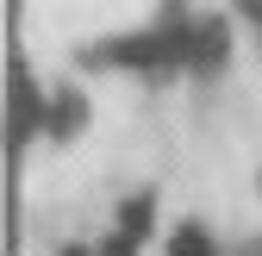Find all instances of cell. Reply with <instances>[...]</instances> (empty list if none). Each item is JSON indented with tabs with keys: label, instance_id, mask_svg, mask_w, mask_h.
I'll list each match as a JSON object with an SVG mask.
<instances>
[{
	"label": "cell",
	"instance_id": "obj_1",
	"mask_svg": "<svg viewBox=\"0 0 262 256\" xmlns=\"http://www.w3.org/2000/svg\"><path fill=\"white\" fill-rule=\"evenodd\" d=\"M44 94L31 88V69H13V144H31V132H44Z\"/></svg>",
	"mask_w": 262,
	"mask_h": 256
},
{
	"label": "cell",
	"instance_id": "obj_2",
	"mask_svg": "<svg viewBox=\"0 0 262 256\" xmlns=\"http://www.w3.org/2000/svg\"><path fill=\"white\" fill-rule=\"evenodd\" d=\"M169 256H212L206 225H175V231H169Z\"/></svg>",
	"mask_w": 262,
	"mask_h": 256
},
{
	"label": "cell",
	"instance_id": "obj_3",
	"mask_svg": "<svg viewBox=\"0 0 262 256\" xmlns=\"http://www.w3.org/2000/svg\"><path fill=\"white\" fill-rule=\"evenodd\" d=\"M219 62H225V31L206 25L200 38H193V69H219Z\"/></svg>",
	"mask_w": 262,
	"mask_h": 256
},
{
	"label": "cell",
	"instance_id": "obj_4",
	"mask_svg": "<svg viewBox=\"0 0 262 256\" xmlns=\"http://www.w3.org/2000/svg\"><path fill=\"white\" fill-rule=\"evenodd\" d=\"M119 225H125V231H138V238H150V194L125 200V206H119Z\"/></svg>",
	"mask_w": 262,
	"mask_h": 256
},
{
	"label": "cell",
	"instance_id": "obj_5",
	"mask_svg": "<svg viewBox=\"0 0 262 256\" xmlns=\"http://www.w3.org/2000/svg\"><path fill=\"white\" fill-rule=\"evenodd\" d=\"M138 244H144L138 231H125V225H119V231H113V238L100 244V256H138Z\"/></svg>",
	"mask_w": 262,
	"mask_h": 256
},
{
	"label": "cell",
	"instance_id": "obj_6",
	"mask_svg": "<svg viewBox=\"0 0 262 256\" xmlns=\"http://www.w3.org/2000/svg\"><path fill=\"white\" fill-rule=\"evenodd\" d=\"M75 119H81V100H75V94H62V100H56V119H50V132H75Z\"/></svg>",
	"mask_w": 262,
	"mask_h": 256
},
{
	"label": "cell",
	"instance_id": "obj_7",
	"mask_svg": "<svg viewBox=\"0 0 262 256\" xmlns=\"http://www.w3.org/2000/svg\"><path fill=\"white\" fill-rule=\"evenodd\" d=\"M244 13H250V19H256V25H262V0H244Z\"/></svg>",
	"mask_w": 262,
	"mask_h": 256
},
{
	"label": "cell",
	"instance_id": "obj_8",
	"mask_svg": "<svg viewBox=\"0 0 262 256\" xmlns=\"http://www.w3.org/2000/svg\"><path fill=\"white\" fill-rule=\"evenodd\" d=\"M56 256H100V250H81V244H69V250H56Z\"/></svg>",
	"mask_w": 262,
	"mask_h": 256
}]
</instances>
